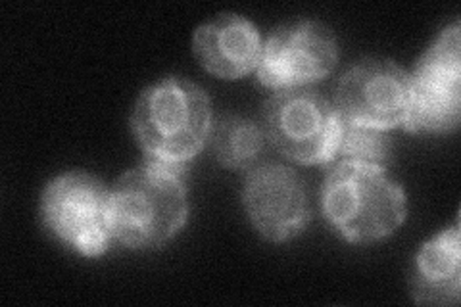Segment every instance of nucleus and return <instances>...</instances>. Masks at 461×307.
I'll return each instance as SVG.
<instances>
[{"mask_svg":"<svg viewBox=\"0 0 461 307\" xmlns=\"http://www.w3.org/2000/svg\"><path fill=\"white\" fill-rule=\"evenodd\" d=\"M266 131L258 123L227 115L212 127L210 142L218 162L235 171H250L259 164L266 149Z\"/></svg>","mask_w":461,"mask_h":307,"instance_id":"obj_12","label":"nucleus"},{"mask_svg":"<svg viewBox=\"0 0 461 307\" xmlns=\"http://www.w3.org/2000/svg\"><path fill=\"white\" fill-rule=\"evenodd\" d=\"M344 120L333 102L308 89L277 91L264 108L267 140L302 166L337 159Z\"/></svg>","mask_w":461,"mask_h":307,"instance_id":"obj_4","label":"nucleus"},{"mask_svg":"<svg viewBox=\"0 0 461 307\" xmlns=\"http://www.w3.org/2000/svg\"><path fill=\"white\" fill-rule=\"evenodd\" d=\"M411 298L420 305H454L461 290L459 229L442 230L413 259L410 273Z\"/></svg>","mask_w":461,"mask_h":307,"instance_id":"obj_11","label":"nucleus"},{"mask_svg":"<svg viewBox=\"0 0 461 307\" xmlns=\"http://www.w3.org/2000/svg\"><path fill=\"white\" fill-rule=\"evenodd\" d=\"M321 210L346 240L371 244L400 229L408 202L402 186L383 167L339 162L323 183Z\"/></svg>","mask_w":461,"mask_h":307,"instance_id":"obj_3","label":"nucleus"},{"mask_svg":"<svg viewBox=\"0 0 461 307\" xmlns=\"http://www.w3.org/2000/svg\"><path fill=\"white\" fill-rule=\"evenodd\" d=\"M333 104L344 122L383 131L403 127L411 108L410 73L391 60H362L342 73Z\"/></svg>","mask_w":461,"mask_h":307,"instance_id":"obj_8","label":"nucleus"},{"mask_svg":"<svg viewBox=\"0 0 461 307\" xmlns=\"http://www.w3.org/2000/svg\"><path fill=\"white\" fill-rule=\"evenodd\" d=\"M393 158V142L386 131L344 122L337 150L339 162L386 167Z\"/></svg>","mask_w":461,"mask_h":307,"instance_id":"obj_13","label":"nucleus"},{"mask_svg":"<svg viewBox=\"0 0 461 307\" xmlns=\"http://www.w3.org/2000/svg\"><path fill=\"white\" fill-rule=\"evenodd\" d=\"M185 171L149 159L123 173L110 190L113 239L135 250L162 248L189 217Z\"/></svg>","mask_w":461,"mask_h":307,"instance_id":"obj_2","label":"nucleus"},{"mask_svg":"<svg viewBox=\"0 0 461 307\" xmlns=\"http://www.w3.org/2000/svg\"><path fill=\"white\" fill-rule=\"evenodd\" d=\"M411 81L406 127L413 133H452L461 120L459 23L446 27L420 58Z\"/></svg>","mask_w":461,"mask_h":307,"instance_id":"obj_6","label":"nucleus"},{"mask_svg":"<svg viewBox=\"0 0 461 307\" xmlns=\"http://www.w3.org/2000/svg\"><path fill=\"white\" fill-rule=\"evenodd\" d=\"M337 62L339 45L333 32L320 22L304 20L269 35L256 73L267 89H304L330 76Z\"/></svg>","mask_w":461,"mask_h":307,"instance_id":"obj_7","label":"nucleus"},{"mask_svg":"<svg viewBox=\"0 0 461 307\" xmlns=\"http://www.w3.org/2000/svg\"><path fill=\"white\" fill-rule=\"evenodd\" d=\"M212 106L191 81L166 77L144 89L131 113V131L149 159L186 169L212 133Z\"/></svg>","mask_w":461,"mask_h":307,"instance_id":"obj_1","label":"nucleus"},{"mask_svg":"<svg viewBox=\"0 0 461 307\" xmlns=\"http://www.w3.org/2000/svg\"><path fill=\"white\" fill-rule=\"evenodd\" d=\"M41 219L52 235L85 257L103 256L112 240L110 190L89 173L69 171L50 181Z\"/></svg>","mask_w":461,"mask_h":307,"instance_id":"obj_5","label":"nucleus"},{"mask_svg":"<svg viewBox=\"0 0 461 307\" xmlns=\"http://www.w3.org/2000/svg\"><path fill=\"white\" fill-rule=\"evenodd\" d=\"M242 203L256 230L271 242L291 240L310 223L304 183L281 164H258L247 171Z\"/></svg>","mask_w":461,"mask_h":307,"instance_id":"obj_9","label":"nucleus"},{"mask_svg":"<svg viewBox=\"0 0 461 307\" xmlns=\"http://www.w3.org/2000/svg\"><path fill=\"white\" fill-rule=\"evenodd\" d=\"M198 64L220 79H239L258 69L264 45L252 22L223 14L202 23L193 37Z\"/></svg>","mask_w":461,"mask_h":307,"instance_id":"obj_10","label":"nucleus"}]
</instances>
